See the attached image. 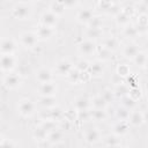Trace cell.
<instances>
[{
	"label": "cell",
	"instance_id": "obj_1",
	"mask_svg": "<svg viewBox=\"0 0 148 148\" xmlns=\"http://www.w3.org/2000/svg\"><path fill=\"white\" fill-rule=\"evenodd\" d=\"M32 14L31 2L20 1L16 2L12 8V15L16 20H29Z\"/></svg>",
	"mask_w": 148,
	"mask_h": 148
},
{
	"label": "cell",
	"instance_id": "obj_2",
	"mask_svg": "<svg viewBox=\"0 0 148 148\" xmlns=\"http://www.w3.org/2000/svg\"><path fill=\"white\" fill-rule=\"evenodd\" d=\"M17 112L22 117L29 118L36 113V103L30 98H22L17 103Z\"/></svg>",
	"mask_w": 148,
	"mask_h": 148
},
{
	"label": "cell",
	"instance_id": "obj_3",
	"mask_svg": "<svg viewBox=\"0 0 148 148\" xmlns=\"http://www.w3.org/2000/svg\"><path fill=\"white\" fill-rule=\"evenodd\" d=\"M38 40L39 39L35 31H23L18 36V43L25 49H34Z\"/></svg>",
	"mask_w": 148,
	"mask_h": 148
},
{
	"label": "cell",
	"instance_id": "obj_4",
	"mask_svg": "<svg viewBox=\"0 0 148 148\" xmlns=\"http://www.w3.org/2000/svg\"><path fill=\"white\" fill-rule=\"evenodd\" d=\"M77 52L83 56V57H89V56H92L96 53L97 51V46H96V43L94 40H90V39H82L77 45Z\"/></svg>",
	"mask_w": 148,
	"mask_h": 148
},
{
	"label": "cell",
	"instance_id": "obj_5",
	"mask_svg": "<svg viewBox=\"0 0 148 148\" xmlns=\"http://www.w3.org/2000/svg\"><path fill=\"white\" fill-rule=\"evenodd\" d=\"M73 69H74V65L72 61H69L68 59H61L56 64L53 73L58 76H66L67 77Z\"/></svg>",
	"mask_w": 148,
	"mask_h": 148
},
{
	"label": "cell",
	"instance_id": "obj_6",
	"mask_svg": "<svg viewBox=\"0 0 148 148\" xmlns=\"http://www.w3.org/2000/svg\"><path fill=\"white\" fill-rule=\"evenodd\" d=\"M17 64V58L15 54H1V60H0V67L2 73H12L14 68L16 67Z\"/></svg>",
	"mask_w": 148,
	"mask_h": 148
},
{
	"label": "cell",
	"instance_id": "obj_7",
	"mask_svg": "<svg viewBox=\"0 0 148 148\" xmlns=\"http://www.w3.org/2000/svg\"><path fill=\"white\" fill-rule=\"evenodd\" d=\"M22 83V77L18 73H8L6 75H3L2 77V84L7 88V89H16L21 86Z\"/></svg>",
	"mask_w": 148,
	"mask_h": 148
},
{
	"label": "cell",
	"instance_id": "obj_8",
	"mask_svg": "<svg viewBox=\"0 0 148 148\" xmlns=\"http://www.w3.org/2000/svg\"><path fill=\"white\" fill-rule=\"evenodd\" d=\"M83 138L88 145H95L102 140V133L98 127L91 126V127L86 128V131L83 133Z\"/></svg>",
	"mask_w": 148,
	"mask_h": 148
},
{
	"label": "cell",
	"instance_id": "obj_9",
	"mask_svg": "<svg viewBox=\"0 0 148 148\" xmlns=\"http://www.w3.org/2000/svg\"><path fill=\"white\" fill-rule=\"evenodd\" d=\"M35 79H36V81H37L39 84L53 82L54 73H53L50 68L42 67V68H39V69L36 71V73H35Z\"/></svg>",
	"mask_w": 148,
	"mask_h": 148
},
{
	"label": "cell",
	"instance_id": "obj_10",
	"mask_svg": "<svg viewBox=\"0 0 148 148\" xmlns=\"http://www.w3.org/2000/svg\"><path fill=\"white\" fill-rule=\"evenodd\" d=\"M37 37L39 40H43V42H46V40H50L54 35H56V28H52V27H47V25H43V24H39L36 30H35Z\"/></svg>",
	"mask_w": 148,
	"mask_h": 148
},
{
	"label": "cell",
	"instance_id": "obj_11",
	"mask_svg": "<svg viewBox=\"0 0 148 148\" xmlns=\"http://www.w3.org/2000/svg\"><path fill=\"white\" fill-rule=\"evenodd\" d=\"M17 43L12 37H3L0 43V52L1 54H14L16 51Z\"/></svg>",
	"mask_w": 148,
	"mask_h": 148
},
{
	"label": "cell",
	"instance_id": "obj_12",
	"mask_svg": "<svg viewBox=\"0 0 148 148\" xmlns=\"http://www.w3.org/2000/svg\"><path fill=\"white\" fill-rule=\"evenodd\" d=\"M58 91V87L54 82L49 83H42L37 87L38 97H46V96H56Z\"/></svg>",
	"mask_w": 148,
	"mask_h": 148
},
{
	"label": "cell",
	"instance_id": "obj_13",
	"mask_svg": "<svg viewBox=\"0 0 148 148\" xmlns=\"http://www.w3.org/2000/svg\"><path fill=\"white\" fill-rule=\"evenodd\" d=\"M140 45L138 43H135L134 40H131L130 43H127L123 50H121V53H123V57L125 59H128V60H133L135 58V56L140 52Z\"/></svg>",
	"mask_w": 148,
	"mask_h": 148
},
{
	"label": "cell",
	"instance_id": "obj_14",
	"mask_svg": "<svg viewBox=\"0 0 148 148\" xmlns=\"http://www.w3.org/2000/svg\"><path fill=\"white\" fill-rule=\"evenodd\" d=\"M73 109L77 112L91 110V99L86 96H77L73 99Z\"/></svg>",
	"mask_w": 148,
	"mask_h": 148
},
{
	"label": "cell",
	"instance_id": "obj_15",
	"mask_svg": "<svg viewBox=\"0 0 148 148\" xmlns=\"http://www.w3.org/2000/svg\"><path fill=\"white\" fill-rule=\"evenodd\" d=\"M94 15H95V14H94L92 9L86 7V8H80V9H77L75 17H76V21H77L79 23L87 25V24L90 22V20L94 17Z\"/></svg>",
	"mask_w": 148,
	"mask_h": 148
},
{
	"label": "cell",
	"instance_id": "obj_16",
	"mask_svg": "<svg viewBox=\"0 0 148 148\" xmlns=\"http://www.w3.org/2000/svg\"><path fill=\"white\" fill-rule=\"evenodd\" d=\"M39 20H40V24L47 25V27H52V28H56V25L58 23V16L56 14H53L51 10H49V9L44 10L40 14Z\"/></svg>",
	"mask_w": 148,
	"mask_h": 148
},
{
	"label": "cell",
	"instance_id": "obj_17",
	"mask_svg": "<svg viewBox=\"0 0 148 148\" xmlns=\"http://www.w3.org/2000/svg\"><path fill=\"white\" fill-rule=\"evenodd\" d=\"M102 46L109 50L110 52H114L120 47V40L116 36H108L104 37L102 40Z\"/></svg>",
	"mask_w": 148,
	"mask_h": 148
},
{
	"label": "cell",
	"instance_id": "obj_18",
	"mask_svg": "<svg viewBox=\"0 0 148 148\" xmlns=\"http://www.w3.org/2000/svg\"><path fill=\"white\" fill-rule=\"evenodd\" d=\"M105 71V66L103 61L99 60H95L92 62H90V67H89V74L91 75V77H101L103 76Z\"/></svg>",
	"mask_w": 148,
	"mask_h": 148
},
{
	"label": "cell",
	"instance_id": "obj_19",
	"mask_svg": "<svg viewBox=\"0 0 148 148\" xmlns=\"http://www.w3.org/2000/svg\"><path fill=\"white\" fill-rule=\"evenodd\" d=\"M130 126L132 127H139L141 126L142 124H145V120H143V113L141 110L139 109H135L133 111H131V114H130V118H128V121Z\"/></svg>",
	"mask_w": 148,
	"mask_h": 148
},
{
	"label": "cell",
	"instance_id": "obj_20",
	"mask_svg": "<svg viewBox=\"0 0 148 148\" xmlns=\"http://www.w3.org/2000/svg\"><path fill=\"white\" fill-rule=\"evenodd\" d=\"M112 90H113V92H114L116 98L121 99L123 97L128 96L130 90H131V87H130L126 82H120V81H119L118 83L114 84V88H113Z\"/></svg>",
	"mask_w": 148,
	"mask_h": 148
},
{
	"label": "cell",
	"instance_id": "obj_21",
	"mask_svg": "<svg viewBox=\"0 0 148 148\" xmlns=\"http://www.w3.org/2000/svg\"><path fill=\"white\" fill-rule=\"evenodd\" d=\"M111 131L113 134L116 135H119V136H123L125 134L128 133L130 131V124L127 121H117L112 125L111 127Z\"/></svg>",
	"mask_w": 148,
	"mask_h": 148
},
{
	"label": "cell",
	"instance_id": "obj_22",
	"mask_svg": "<svg viewBox=\"0 0 148 148\" xmlns=\"http://www.w3.org/2000/svg\"><path fill=\"white\" fill-rule=\"evenodd\" d=\"M131 18H132V15H130L128 13H126L123 9L114 15V21H116L117 25H119L121 28H124L127 24H130L131 23Z\"/></svg>",
	"mask_w": 148,
	"mask_h": 148
},
{
	"label": "cell",
	"instance_id": "obj_23",
	"mask_svg": "<svg viewBox=\"0 0 148 148\" xmlns=\"http://www.w3.org/2000/svg\"><path fill=\"white\" fill-rule=\"evenodd\" d=\"M136 28L139 32H146L148 31V14L147 13H139L136 16Z\"/></svg>",
	"mask_w": 148,
	"mask_h": 148
},
{
	"label": "cell",
	"instance_id": "obj_24",
	"mask_svg": "<svg viewBox=\"0 0 148 148\" xmlns=\"http://www.w3.org/2000/svg\"><path fill=\"white\" fill-rule=\"evenodd\" d=\"M121 34H123L124 37H126V38H128V39H135V38L139 37V35H140V32H139L136 25H135V24H132V23H130V24H127L126 27H124L123 30H121Z\"/></svg>",
	"mask_w": 148,
	"mask_h": 148
},
{
	"label": "cell",
	"instance_id": "obj_25",
	"mask_svg": "<svg viewBox=\"0 0 148 148\" xmlns=\"http://www.w3.org/2000/svg\"><path fill=\"white\" fill-rule=\"evenodd\" d=\"M47 135H49V132L39 124L37 125L35 128H34V132H32V136L34 139L37 141V142H43V141H46L47 140Z\"/></svg>",
	"mask_w": 148,
	"mask_h": 148
},
{
	"label": "cell",
	"instance_id": "obj_26",
	"mask_svg": "<svg viewBox=\"0 0 148 148\" xmlns=\"http://www.w3.org/2000/svg\"><path fill=\"white\" fill-rule=\"evenodd\" d=\"M46 141L50 142L51 145H58V143L62 142L64 141V132L60 128H57V130L50 132Z\"/></svg>",
	"mask_w": 148,
	"mask_h": 148
},
{
	"label": "cell",
	"instance_id": "obj_27",
	"mask_svg": "<svg viewBox=\"0 0 148 148\" xmlns=\"http://www.w3.org/2000/svg\"><path fill=\"white\" fill-rule=\"evenodd\" d=\"M38 104L44 109L49 110L57 106V97L56 96H46V97H38Z\"/></svg>",
	"mask_w": 148,
	"mask_h": 148
},
{
	"label": "cell",
	"instance_id": "obj_28",
	"mask_svg": "<svg viewBox=\"0 0 148 148\" xmlns=\"http://www.w3.org/2000/svg\"><path fill=\"white\" fill-rule=\"evenodd\" d=\"M65 9H66L65 2H61V1H52L49 5V10H51L58 17L65 13Z\"/></svg>",
	"mask_w": 148,
	"mask_h": 148
},
{
	"label": "cell",
	"instance_id": "obj_29",
	"mask_svg": "<svg viewBox=\"0 0 148 148\" xmlns=\"http://www.w3.org/2000/svg\"><path fill=\"white\" fill-rule=\"evenodd\" d=\"M116 75L119 76V77H123V79H126L131 75V67L126 62H121V64H118L117 67H116Z\"/></svg>",
	"mask_w": 148,
	"mask_h": 148
},
{
	"label": "cell",
	"instance_id": "obj_30",
	"mask_svg": "<svg viewBox=\"0 0 148 148\" xmlns=\"http://www.w3.org/2000/svg\"><path fill=\"white\" fill-rule=\"evenodd\" d=\"M97 5H98V7L101 9H103V10H105L108 13H111L112 10H114V13L117 14V13H119L121 10V9H117L118 8V3L113 2V1H99V2H97Z\"/></svg>",
	"mask_w": 148,
	"mask_h": 148
},
{
	"label": "cell",
	"instance_id": "obj_31",
	"mask_svg": "<svg viewBox=\"0 0 148 148\" xmlns=\"http://www.w3.org/2000/svg\"><path fill=\"white\" fill-rule=\"evenodd\" d=\"M130 114H131V111L128 109L124 108L123 105L118 106L116 109V111H114V116L118 119V121H128Z\"/></svg>",
	"mask_w": 148,
	"mask_h": 148
},
{
	"label": "cell",
	"instance_id": "obj_32",
	"mask_svg": "<svg viewBox=\"0 0 148 148\" xmlns=\"http://www.w3.org/2000/svg\"><path fill=\"white\" fill-rule=\"evenodd\" d=\"M90 114H91V120L95 121H105L108 119V112L103 109H91Z\"/></svg>",
	"mask_w": 148,
	"mask_h": 148
},
{
	"label": "cell",
	"instance_id": "obj_33",
	"mask_svg": "<svg viewBox=\"0 0 148 148\" xmlns=\"http://www.w3.org/2000/svg\"><path fill=\"white\" fill-rule=\"evenodd\" d=\"M86 38L87 39H90V40H94L97 39V38H101L103 36V29H97V28H87L86 29Z\"/></svg>",
	"mask_w": 148,
	"mask_h": 148
},
{
	"label": "cell",
	"instance_id": "obj_34",
	"mask_svg": "<svg viewBox=\"0 0 148 148\" xmlns=\"http://www.w3.org/2000/svg\"><path fill=\"white\" fill-rule=\"evenodd\" d=\"M91 99V109H103V110H105L106 109V106L109 105L105 101H104V98L101 96V94H98V95H95L92 98H90Z\"/></svg>",
	"mask_w": 148,
	"mask_h": 148
},
{
	"label": "cell",
	"instance_id": "obj_35",
	"mask_svg": "<svg viewBox=\"0 0 148 148\" xmlns=\"http://www.w3.org/2000/svg\"><path fill=\"white\" fill-rule=\"evenodd\" d=\"M147 60H148V53H147L146 51H140V52L135 56V58H134L132 61L134 62L135 66L143 68L145 65H146V62H147Z\"/></svg>",
	"mask_w": 148,
	"mask_h": 148
},
{
	"label": "cell",
	"instance_id": "obj_36",
	"mask_svg": "<svg viewBox=\"0 0 148 148\" xmlns=\"http://www.w3.org/2000/svg\"><path fill=\"white\" fill-rule=\"evenodd\" d=\"M103 140H104L105 146H121V142H123L121 136L116 135V134H113V133L106 135Z\"/></svg>",
	"mask_w": 148,
	"mask_h": 148
},
{
	"label": "cell",
	"instance_id": "obj_37",
	"mask_svg": "<svg viewBox=\"0 0 148 148\" xmlns=\"http://www.w3.org/2000/svg\"><path fill=\"white\" fill-rule=\"evenodd\" d=\"M111 53L112 52H110L109 50H106L105 47H103L102 45L99 46V47H97V51H96V54H97V58H98V60L99 61H106V60H109L110 58H111Z\"/></svg>",
	"mask_w": 148,
	"mask_h": 148
},
{
	"label": "cell",
	"instance_id": "obj_38",
	"mask_svg": "<svg viewBox=\"0 0 148 148\" xmlns=\"http://www.w3.org/2000/svg\"><path fill=\"white\" fill-rule=\"evenodd\" d=\"M120 102H121V105H123L124 108L128 109L130 111L135 110V109H136V105H138V102L134 101L133 98H131L130 96H125V97H123V98L120 99Z\"/></svg>",
	"mask_w": 148,
	"mask_h": 148
},
{
	"label": "cell",
	"instance_id": "obj_39",
	"mask_svg": "<svg viewBox=\"0 0 148 148\" xmlns=\"http://www.w3.org/2000/svg\"><path fill=\"white\" fill-rule=\"evenodd\" d=\"M89 67H90V62L86 59H80L77 60L75 64H74V68L81 73H84V72H88L89 71Z\"/></svg>",
	"mask_w": 148,
	"mask_h": 148
},
{
	"label": "cell",
	"instance_id": "obj_40",
	"mask_svg": "<svg viewBox=\"0 0 148 148\" xmlns=\"http://www.w3.org/2000/svg\"><path fill=\"white\" fill-rule=\"evenodd\" d=\"M103 27V18L101 15H94V17L90 20V22L87 24V28H97L102 29Z\"/></svg>",
	"mask_w": 148,
	"mask_h": 148
},
{
	"label": "cell",
	"instance_id": "obj_41",
	"mask_svg": "<svg viewBox=\"0 0 148 148\" xmlns=\"http://www.w3.org/2000/svg\"><path fill=\"white\" fill-rule=\"evenodd\" d=\"M67 80H68V82L69 83H72V84H77V83H80L81 82V72H79V71H76L75 68L69 73V75L67 76Z\"/></svg>",
	"mask_w": 148,
	"mask_h": 148
},
{
	"label": "cell",
	"instance_id": "obj_42",
	"mask_svg": "<svg viewBox=\"0 0 148 148\" xmlns=\"http://www.w3.org/2000/svg\"><path fill=\"white\" fill-rule=\"evenodd\" d=\"M101 96L104 98V101L108 103V104H110V103H112L114 99H116V96H114V92H113V90L112 89H104L102 92H101Z\"/></svg>",
	"mask_w": 148,
	"mask_h": 148
},
{
	"label": "cell",
	"instance_id": "obj_43",
	"mask_svg": "<svg viewBox=\"0 0 148 148\" xmlns=\"http://www.w3.org/2000/svg\"><path fill=\"white\" fill-rule=\"evenodd\" d=\"M40 125H42L49 133L52 132V131H54V130H57V121H54V120H52V119H44V120L40 121Z\"/></svg>",
	"mask_w": 148,
	"mask_h": 148
},
{
	"label": "cell",
	"instance_id": "obj_44",
	"mask_svg": "<svg viewBox=\"0 0 148 148\" xmlns=\"http://www.w3.org/2000/svg\"><path fill=\"white\" fill-rule=\"evenodd\" d=\"M128 96H130L131 98H133L134 101L138 102V101L141 98V96H142V91H141V89H140L139 87H134V88H131Z\"/></svg>",
	"mask_w": 148,
	"mask_h": 148
},
{
	"label": "cell",
	"instance_id": "obj_45",
	"mask_svg": "<svg viewBox=\"0 0 148 148\" xmlns=\"http://www.w3.org/2000/svg\"><path fill=\"white\" fill-rule=\"evenodd\" d=\"M0 148H17V146L12 139L2 138L1 139V143H0Z\"/></svg>",
	"mask_w": 148,
	"mask_h": 148
},
{
	"label": "cell",
	"instance_id": "obj_46",
	"mask_svg": "<svg viewBox=\"0 0 148 148\" xmlns=\"http://www.w3.org/2000/svg\"><path fill=\"white\" fill-rule=\"evenodd\" d=\"M126 83H127L131 88L139 87V80H138L136 75H134V74H131L128 77H126Z\"/></svg>",
	"mask_w": 148,
	"mask_h": 148
},
{
	"label": "cell",
	"instance_id": "obj_47",
	"mask_svg": "<svg viewBox=\"0 0 148 148\" xmlns=\"http://www.w3.org/2000/svg\"><path fill=\"white\" fill-rule=\"evenodd\" d=\"M91 119V114H90V110H87V111H79L77 112V119L76 120H89Z\"/></svg>",
	"mask_w": 148,
	"mask_h": 148
},
{
	"label": "cell",
	"instance_id": "obj_48",
	"mask_svg": "<svg viewBox=\"0 0 148 148\" xmlns=\"http://www.w3.org/2000/svg\"><path fill=\"white\" fill-rule=\"evenodd\" d=\"M90 77H91V75L89 74V72L81 73V82H86V81H88Z\"/></svg>",
	"mask_w": 148,
	"mask_h": 148
},
{
	"label": "cell",
	"instance_id": "obj_49",
	"mask_svg": "<svg viewBox=\"0 0 148 148\" xmlns=\"http://www.w3.org/2000/svg\"><path fill=\"white\" fill-rule=\"evenodd\" d=\"M142 113H143V120H145V124H148V109L143 110Z\"/></svg>",
	"mask_w": 148,
	"mask_h": 148
},
{
	"label": "cell",
	"instance_id": "obj_50",
	"mask_svg": "<svg viewBox=\"0 0 148 148\" xmlns=\"http://www.w3.org/2000/svg\"><path fill=\"white\" fill-rule=\"evenodd\" d=\"M105 148H123L121 146H105Z\"/></svg>",
	"mask_w": 148,
	"mask_h": 148
},
{
	"label": "cell",
	"instance_id": "obj_51",
	"mask_svg": "<svg viewBox=\"0 0 148 148\" xmlns=\"http://www.w3.org/2000/svg\"><path fill=\"white\" fill-rule=\"evenodd\" d=\"M143 68H145V71H146V72H148V60H147V62H146V65H145V67H143Z\"/></svg>",
	"mask_w": 148,
	"mask_h": 148
},
{
	"label": "cell",
	"instance_id": "obj_52",
	"mask_svg": "<svg viewBox=\"0 0 148 148\" xmlns=\"http://www.w3.org/2000/svg\"><path fill=\"white\" fill-rule=\"evenodd\" d=\"M146 101H147V103H148V90L146 91Z\"/></svg>",
	"mask_w": 148,
	"mask_h": 148
},
{
	"label": "cell",
	"instance_id": "obj_53",
	"mask_svg": "<svg viewBox=\"0 0 148 148\" xmlns=\"http://www.w3.org/2000/svg\"><path fill=\"white\" fill-rule=\"evenodd\" d=\"M123 148H131V147H123Z\"/></svg>",
	"mask_w": 148,
	"mask_h": 148
},
{
	"label": "cell",
	"instance_id": "obj_54",
	"mask_svg": "<svg viewBox=\"0 0 148 148\" xmlns=\"http://www.w3.org/2000/svg\"><path fill=\"white\" fill-rule=\"evenodd\" d=\"M147 35H148V31H147Z\"/></svg>",
	"mask_w": 148,
	"mask_h": 148
}]
</instances>
